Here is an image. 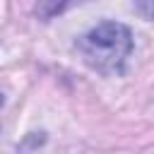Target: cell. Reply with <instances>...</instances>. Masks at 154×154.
Here are the masks:
<instances>
[{
	"mask_svg": "<svg viewBox=\"0 0 154 154\" xmlns=\"http://www.w3.org/2000/svg\"><path fill=\"white\" fill-rule=\"evenodd\" d=\"M77 51L91 70L116 75L123 70L132 51V34L120 22H101L77 38Z\"/></svg>",
	"mask_w": 154,
	"mask_h": 154,
	"instance_id": "6da1fadb",
	"label": "cell"
},
{
	"mask_svg": "<svg viewBox=\"0 0 154 154\" xmlns=\"http://www.w3.org/2000/svg\"><path fill=\"white\" fill-rule=\"evenodd\" d=\"M75 2H79V0H38V5H36V14H38L41 19H53L55 14L65 12V10L72 7Z\"/></svg>",
	"mask_w": 154,
	"mask_h": 154,
	"instance_id": "7a4b0ae2",
	"label": "cell"
},
{
	"mask_svg": "<svg viewBox=\"0 0 154 154\" xmlns=\"http://www.w3.org/2000/svg\"><path fill=\"white\" fill-rule=\"evenodd\" d=\"M137 12L144 19H152L154 22V0H137Z\"/></svg>",
	"mask_w": 154,
	"mask_h": 154,
	"instance_id": "3957f363",
	"label": "cell"
}]
</instances>
